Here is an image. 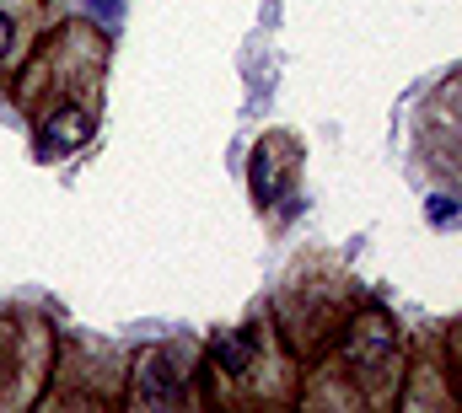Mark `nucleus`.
<instances>
[{"label": "nucleus", "instance_id": "1", "mask_svg": "<svg viewBox=\"0 0 462 413\" xmlns=\"http://www.w3.org/2000/svg\"><path fill=\"white\" fill-rule=\"evenodd\" d=\"M108 60L114 43L103 27L70 16L54 22L27 60L11 70V103L27 124L38 161H65L87 151L103 129V92H108Z\"/></svg>", "mask_w": 462, "mask_h": 413}, {"label": "nucleus", "instance_id": "2", "mask_svg": "<svg viewBox=\"0 0 462 413\" xmlns=\"http://www.w3.org/2000/svg\"><path fill=\"white\" fill-rule=\"evenodd\" d=\"M409 381L403 333L371 296H360L349 317L328 333V344L301 371V398L318 408H393Z\"/></svg>", "mask_w": 462, "mask_h": 413}, {"label": "nucleus", "instance_id": "3", "mask_svg": "<svg viewBox=\"0 0 462 413\" xmlns=\"http://www.w3.org/2000/svg\"><path fill=\"white\" fill-rule=\"evenodd\" d=\"M199 381L210 408H291L301 398V365L274 317H253L221 333L199 360Z\"/></svg>", "mask_w": 462, "mask_h": 413}, {"label": "nucleus", "instance_id": "4", "mask_svg": "<svg viewBox=\"0 0 462 413\" xmlns=\"http://www.w3.org/2000/svg\"><path fill=\"white\" fill-rule=\"evenodd\" d=\"M60 327L32 307H0V413H27L49 398Z\"/></svg>", "mask_w": 462, "mask_h": 413}, {"label": "nucleus", "instance_id": "5", "mask_svg": "<svg viewBox=\"0 0 462 413\" xmlns=\"http://www.w3.org/2000/svg\"><path fill=\"white\" fill-rule=\"evenodd\" d=\"M414 156L436 183L462 194V70L425 97L414 118Z\"/></svg>", "mask_w": 462, "mask_h": 413}, {"label": "nucleus", "instance_id": "6", "mask_svg": "<svg viewBox=\"0 0 462 413\" xmlns=\"http://www.w3.org/2000/svg\"><path fill=\"white\" fill-rule=\"evenodd\" d=\"M129 387L118 392L124 408H172V403H205L194 392L199 376V349L194 344H156L134 360V371H124Z\"/></svg>", "mask_w": 462, "mask_h": 413}, {"label": "nucleus", "instance_id": "7", "mask_svg": "<svg viewBox=\"0 0 462 413\" xmlns=\"http://www.w3.org/2000/svg\"><path fill=\"white\" fill-rule=\"evenodd\" d=\"M65 0H0V87L27 60V49L60 22Z\"/></svg>", "mask_w": 462, "mask_h": 413}, {"label": "nucleus", "instance_id": "8", "mask_svg": "<svg viewBox=\"0 0 462 413\" xmlns=\"http://www.w3.org/2000/svg\"><path fill=\"white\" fill-rule=\"evenodd\" d=\"M296 178H301V145H296V134H263L258 151H253V199H258V209L291 199Z\"/></svg>", "mask_w": 462, "mask_h": 413}, {"label": "nucleus", "instance_id": "9", "mask_svg": "<svg viewBox=\"0 0 462 413\" xmlns=\"http://www.w3.org/2000/svg\"><path fill=\"white\" fill-rule=\"evenodd\" d=\"M447 365H452V376H457V403H462V317L447 327Z\"/></svg>", "mask_w": 462, "mask_h": 413}]
</instances>
